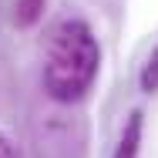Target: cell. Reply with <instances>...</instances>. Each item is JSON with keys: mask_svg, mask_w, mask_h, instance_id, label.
<instances>
[{"mask_svg": "<svg viewBox=\"0 0 158 158\" xmlns=\"http://www.w3.org/2000/svg\"><path fill=\"white\" fill-rule=\"evenodd\" d=\"M98 67H101V44H98L94 31L71 17L61 20L51 37H47V47H44V91L51 101L57 104H74L91 91L98 77Z\"/></svg>", "mask_w": 158, "mask_h": 158, "instance_id": "1", "label": "cell"}, {"mask_svg": "<svg viewBox=\"0 0 158 158\" xmlns=\"http://www.w3.org/2000/svg\"><path fill=\"white\" fill-rule=\"evenodd\" d=\"M141 131H145V114H141V111H131L128 121H125V128H121V138H118L114 155H111V158H138Z\"/></svg>", "mask_w": 158, "mask_h": 158, "instance_id": "2", "label": "cell"}, {"mask_svg": "<svg viewBox=\"0 0 158 158\" xmlns=\"http://www.w3.org/2000/svg\"><path fill=\"white\" fill-rule=\"evenodd\" d=\"M47 0H14V24L17 27H34L44 14Z\"/></svg>", "mask_w": 158, "mask_h": 158, "instance_id": "3", "label": "cell"}, {"mask_svg": "<svg viewBox=\"0 0 158 158\" xmlns=\"http://www.w3.org/2000/svg\"><path fill=\"white\" fill-rule=\"evenodd\" d=\"M138 81H141V91H158V44L152 47V54H148V61L141 67V74H138Z\"/></svg>", "mask_w": 158, "mask_h": 158, "instance_id": "4", "label": "cell"}, {"mask_svg": "<svg viewBox=\"0 0 158 158\" xmlns=\"http://www.w3.org/2000/svg\"><path fill=\"white\" fill-rule=\"evenodd\" d=\"M0 158H20V148H17L3 131H0Z\"/></svg>", "mask_w": 158, "mask_h": 158, "instance_id": "5", "label": "cell"}]
</instances>
